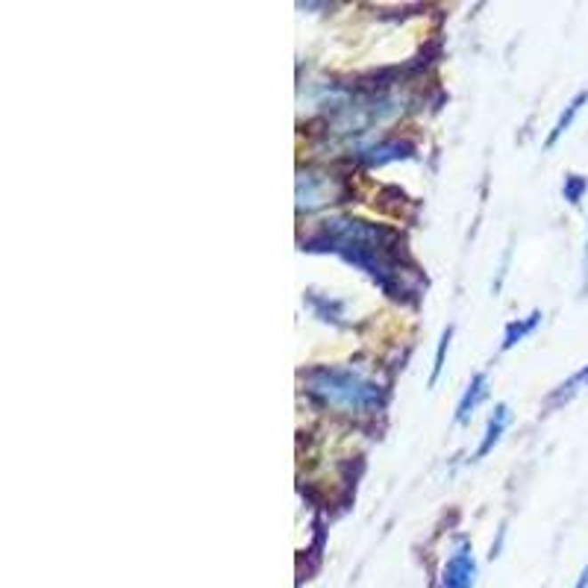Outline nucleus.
Masks as SVG:
<instances>
[{
    "label": "nucleus",
    "instance_id": "nucleus-1",
    "mask_svg": "<svg viewBox=\"0 0 588 588\" xmlns=\"http://www.w3.org/2000/svg\"><path fill=\"white\" fill-rule=\"evenodd\" d=\"M306 250H330L339 254L350 265L362 268L380 283V288L391 297L407 294L400 271V236L359 218H333L324 221L312 238H306Z\"/></svg>",
    "mask_w": 588,
    "mask_h": 588
},
{
    "label": "nucleus",
    "instance_id": "nucleus-6",
    "mask_svg": "<svg viewBox=\"0 0 588 588\" xmlns=\"http://www.w3.org/2000/svg\"><path fill=\"white\" fill-rule=\"evenodd\" d=\"M483 398H486V374H477V377L471 380V385H468L465 398H462V403H459L456 421L465 423V421L471 418V412L479 407V400H483Z\"/></svg>",
    "mask_w": 588,
    "mask_h": 588
},
{
    "label": "nucleus",
    "instance_id": "nucleus-3",
    "mask_svg": "<svg viewBox=\"0 0 588 588\" xmlns=\"http://www.w3.org/2000/svg\"><path fill=\"white\" fill-rule=\"evenodd\" d=\"M477 583V562L468 544H459L456 553L447 559L445 576H441V588H474Z\"/></svg>",
    "mask_w": 588,
    "mask_h": 588
},
{
    "label": "nucleus",
    "instance_id": "nucleus-9",
    "mask_svg": "<svg viewBox=\"0 0 588 588\" xmlns=\"http://www.w3.org/2000/svg\"><path fill=\"white\" fill-rule=\"evenodd\" d=\"M583 191H585V180L583 177H568L565 180V197L571 200V204H580V197H583Z\"/></svg>",
    "mask_w": 588,
    "mask_h": 588
},
{
    "label": "nucleus",
    "instance_id": "nucleus-5",
    "mask_svg": "<svg viewBox=\"0 0 588 588\" xmlns=\"http://www.w3.org/2000/svg\"><path fill=\"white\" fill-rule=\"evenodd\" d=\"M506 423H509V407H503V403H500V407L495 409V415L488 418V427H486V439H483V445H479V450L474 453L477 459H483L486 453L491 450L500 441V436H503V430H506Z\"/></svg>",
    "mask_w": 588,
    "mask_h": 588
},
{
    "label": "nucleus",
    "instance_id": "nucleus-8",
    "mask_svg": "<svg viewBox=\"0 0 588 588\" xmlns=\"http://www.w3.org/2000/svg\"><path fill=\"white\" fill-rule=\"evenodd\" d=\"M538 321H542V312L527 315L524 321H512V324L506 326V333H503V344H500V347H503V350H509V347H515L520 339H527V335L536 330Z\"/></svg>",
    "mask_w": 588,
    "mask_h": 588
},
{
    "label": "nucleus",
    "instance_id": "nucleus-2",
    "mask_svg": "<svg viewBox=\"0 0 588 588\" xmlns=\"http://www.w3.org/2000/svg\"><path fill=\"white\" fill-rule=\"evenodd\" d=\"M306 391L324 407L342 412H374L385 403V391L377 383L350 368H312L306 374Z\"/></svg>",
    "mask_w": 588,
    "mask_h": 588
},
{
    "label": "nucleus",
    "instance_id": "nucleus-11",
    "mask_svg": "<svg viewBox=\"0 0 588 588\" xmlns=\"http://www.w3.org/2000/svg\"><path fill=\"white\" fill-rule=\"evenodd\" d=\"M574 588H588V568L580 574V580H576V585Z\"/></svg>",
    "mask_w": 588,
    "mask_h": 588
},
{
    "label": "nucleus",
    "instance_id": "nucleus-10",
    "mask_svg": "<svg viewBox=\"0 0 588 588\" xmlns=\"http://www.w3.org/2000/svg\"><path fill=\"white\" fill-rule=\"evenodd\" d=\"M450 333H453V330H447L445 339H441V344H439V356H436V371H432V380H436L439 374H441V368H445V350H447V344H450Z\"/></svg>",
    "mask_w": 588,
    "mask_h": 588
},
{
    "label": "nucleus",
    "instance_id": "nucleus-7",
    "mask_svg": "<svg viewBox=\"0 0 588 588\" xmlns=\"http://www.w3.org/2000/svg\"><path fill=\"white\" fill-rule=\"evenodd\" d=\"M583 103H588V92H580L571 103H568V109L562 112V118L556 121V127H553V133H551V139H547V148H553V144L565 136L568 127H571V124H574V118H576V115H580Z\"/></svg>",
    "mask_w": 588,
    "mask_h": 588
},
{
    "label": "nucleus",
    "instance_id": "nucleus-4",
    "mask_svg": "<svg viewBox=\"0 0 588 588\" xmlns=\"http://www.w3.org/2000/svg\"><path fill=\"white\" fill-rule=\"evenodd\" d=\"M412 157V144L407 141H385L377 144V148H368L362 153V159L368 165H385V162H394V159H409Z\"/></svg>",
    "mask_w": 588,
    "mask_h": 588
}]
</instances>
